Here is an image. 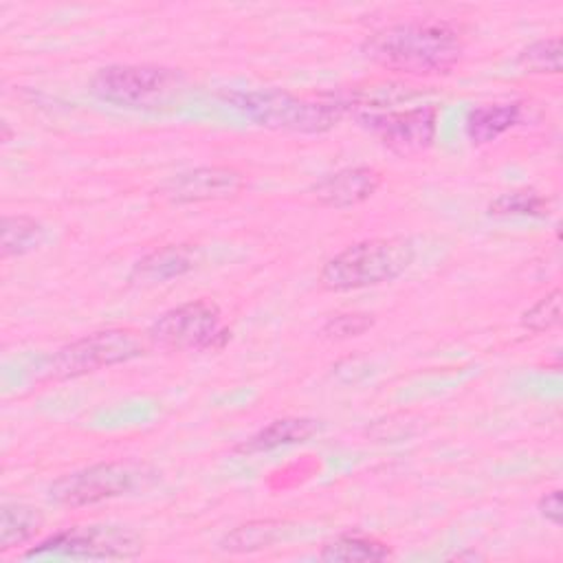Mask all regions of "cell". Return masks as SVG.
I'll use <instances>...</instances> for the list:
<instances>
[{
	"label": "cell",
	"instance_id": "obj_8",
	"mask_svg": "<svg viewBox=\"0 0 563 563\" xmlns=\"http://www.w3.org/2000/svg\"><path fill=\"white\" fill-rule=\"evenodd\" d=\"M147 477L145 468L128 462H99L57 477L48 497L66 508L101 504L136 490Z\"/></svg>",
	"mask_w": 563,
	"mask_h": 563
},
{
	"label": "cell",
	"instance_id": "obj_9",
	"mask_svg": "<svg viewBox=\"0 0 563 563\" xmlns=\"http://www.w3.org/2000/svg\"><path fill=\"white\" fill-rule=\"evenodd\" d=\"M440 110L433 103L409 106L402 110H361L356 119L396 156H418L427 152L438 134Z\"/></svg>",
	"mask_w": 563,
	"mask_h": 563
},
{
	"label": "cell",
	"instance_id": "obj_15",
	"mask_svg": "<svg viewBox=\"0 0 563 563\" xmlns=\"http://www.w3.org/2000/svg\"><path fill=\"white\" fill-rule=\"evenodd\" d=\"M391 556L394 552L389 543L363 532L336 534L334 539L325 541L319 552V559L323 561H345V563H376Z\"/></svg>",
	"mask_w": 563,
	"mask_h": 563
},
{
	"label": "cell",
	"instance_id": "obj_11",
	"mask_svg": "<svg viewBox=\"0 0 563 563\" xmlns=\"http://www.w3.org/2000/svg\"><path fill=\"white\" fill-rule=\"evenodd\" d=\"M380 183H383L380 172L374 167H367V165L341 167L319 178L312 185V196L321 207L347 209L369 200L378 191Z\"/></svg>",
	"mask_w": 563,
	"mask_h": 563
},
{
	"label": "cell",
	"instance_id": "obj_22",
	"mask_svg": "<svg viewBox=\"0 0 563 563\" xmlns=\"http://www.w3.org/2000/svg\"><path fill=\"white\" fill-rule=\"evenodd\" d=\"M374 328V317L367 314V312H339L334 317H330L321 332L328 336V339H354V336H361L365 334L367 330Z\"/></svg>",
	"mask_w": 563,
	"mask_h": 563
},
{
	"label": "cell",
	"instance_id": "obj_18",
	"mask_svg": "<svg viewBox=\"0 0 563 563\" xmlns=\"http://www.w3.org/2000/svg\"><path fill=\"white\" fill-rule=\"evenodd\" d=\"M44 240V227L24 213L2 218V257H18L37 249Z\"/></svg>",
	"mask_w": 563,
	"mask_h": 563
},
{
	"label": "cell",
	"instance_id": "obj_21",
	"mask_svg": "<svg viewBox=\"0 0 563 563\" xmlns=\"http://www.w3.org/2000/svg\"><path fill=\"white\" fill-rule=\"evenodd\" d=\"M561 288L545 292L528 310L521 312V325L530 332H545L561 323Z\"/></svg>",
	"mask_w": 563,
	"mask_h": 563
},
{
	"label": "cell",
	"instance_id": "obj_19",
	"mask_svg": "<svg viewBox=\"0 0 563 563\" xmlns=\"http://www.w3.org/2000/svg\"><path fill=\"white\" fill-rule=\"evenodd\" d=\"M550 200L534 189H512L499 194L488 205V216L495 218H545Z\"/></svg>",
	"mask_w": 563,
	"mask_h": 563
},
{
	"label": "cell",
	"instance_id": "obj_10",
	"mask_svg": "<svg viewBox=\"0 0 563 563\" xmlns=\"http://www.w3.org/2000/svg\"><path fill=\"white\" fill-rule=\"evenodd\" d=\"M246 187V178L235 167L207 165L180 172L158 187V196L172 205H191L235 198Z\"/></svg>",
	"mask_w": 563,
	"mask_h": 563
},
{
	"label": "cell",
	"instance_id": "obj_14",
	"mask_svg": "<svg viewBox=\"0 0 563 563\" xmlns=\"http://www.w3.org/2000/svg\"><path fill=\"white\" fill-rule=\"evenodd\" d=\"M521 112L523 106L519 101L477 106L466 117V136L473 145L493 143L521 121Z\"/></svg>",
	"mask_w": 563,
	"mask_h": 563
},
{
	"label": "cell",
	"instance_id": "obj_17",
	"mask_svg": "<svg viewBox=\"0 0 563 563\" xmlns=\"http://www.w3.org/2000/svg\"><path fill=\"white\" fill-rule=\"evenodd\" d=\"M44 517L37 508L26 504H2L0 510V550L29 543L42 528Z\"/></svg>",
	"mask_w": 563,
	"mask_h": 563
},
{
	"label": "cell",
	"instance_id": "obj_1",
	"mask_svg": "<svg viewBox=\"0 0 563 563\" xmlns=\"http://www.w3.org/2000/svg\"><path fill=\"white\" fill-rule=\"evenodd\" d=\"M363 55L380 68L402 75H446L464 53L460 31L444 20H407L365 37Z\"/></svg>",
	"mask_w": 563,
	"mask_h": 563
},
{
	"label": "cell",
	"instance_id": "obj_13",
	"mask_svg": "<svg viewBox=\"0 0 563 563\" xmlns=\"http://www.w3.org/2000/svg\"><path fill=\"white\" fill-rule=\"evenodd\" d=\"M194 266H196V249L185 244H167L141 257L134 264L130 279L143 282V284H156V282L161 284L189 273Z\"/></svg>",
	"mask_w": 563,
	"mask_h": 563
},
{
	"label": "cell",
	"instance_id": "obj_7",
	"mask_svg": "<svg viewBox=\"0 0 563 563\" xmlns=\"http://www.w3.org/2000/svg\"><path fill=\"white\" fill-rule=\"evenodd\" d=\"M152 345L163 350H220L229 341L222 312L211 299L185 301L165 310L147 330Z\"/></svg>",
	"mask_w": 563,
	"mask_h": 563
},
{
	"label": "cell",
	"instance_id": "obj_3",
	"mask_svg": "<svg viewBox=\"0 0 563 563\" xmlns=\"http://www.w3.org/2000/svg\"><path fill=\"white\" fill-rule=\"evenodd\" d=\"M416 260V246L405 235L367 238L332 255L319 271V284L332 292H347L389 284Z\"/></svg>",
	"mask_w": 563,
	"mask_h": 563
},
{
	"label": "cell",
	"instance_id": "obj_16",
	"mask_svg": "<svg viewBox=\"0 0 563 563\" xmlns=\"http://www.w3.org/2000/svg\"><path fill=\"white\" fill-rule=\"evenodd\" d=\"M284 526H286V521H277V519L249 521V523H242V526L233 528L231 532H227L220 539L218 548L229 554L257 552V550L271 548L275 541H279L286 530Z\"/></svg>",
	"mask_w": 563,
	"mask_h": 563
},
{
	"label": "cell",
	"instance_id": "obj_20",
	"mask_svg": "<svg viewBox=\"0 0 563 563\" xmlns=\"http://www.w3.org/2000/svg\"><path fill=\"white\" fill-rule=\"evenodd\" d=\"M517 64L532 75H559L561 73V40L545 37L528 44L517 55Z\"/></svg>",
	"mask_w": 563,
	"mask_h": 563
},
{
	"label": "cell",
	"instance_id": "obj_6",
	"mask_svg": "<svg viewBox=\"0 0 563 563\" xmlns=\"http://www.w3.org/2000/svg\"><path fill=\"white\" fill-rule=\"evenodd\" d=\"M183 86V75L156 64H112L90 79V90L101 101L125 108H152Z\"/></svg>",
	"mask_w": 563,
	"mask_h": 563
},
{
	"label": "cell",
	"instance_id": "obj_5",
	"mask_svg": "<svg viewBox=\"0 0 563 563\" xmlns=\"http://www.w3.org/2000/svg\"><path fill=\"white\" fill-rule=\"evenodd\" d=\"M143 537L125 526L90 523L70 526L31 545L22 559H90L128 561L143 554Z\"/></svg>",
	"mask_w": 563,
	"mask_h": 563
},
{
	"label": "cell",
	"instance_id": "obj_2",
	"mask_svg": "<svg viewBox=\"0 0 563 563\" xmlns=\"http://www.w3.org/2000/svg\"><path fill=\"white\" fill-rule=\"evenodd\" d=\"M224 101L260 128L295 134L330 132L345 114L339 99H310L282 88L231 90Z\"/></svg>",
	"mask_w": 563,
	"mask_h": 563
},
{
	"label": "cell",
	"instance_id": "obj_23",
	"mask_svg": "<svg viewBox=\"0 0 563 563\" xmlns=\"http://www.w3.org/2000/svg\"><path fill=\"white\" fill-rule=\"evenodd\" d=\"M537 508H539V512H541V517H543L545 521H550L552 526H561V512H563V510H561V490H559V488L545 493V495L539 499Z\"/></svg>",
	"mask_w": 563,
	"mask_h": 563
},
{
	"label": "cell",
	"instance_id": "obj_12",
	"mask_svg": "<svg viewBox=\"0 0 563 563\" xmlns=\"http://www.w3.org/2000/svg\"><path fill=\"white\" fill-rule=\"evenodd\" d=\"M323 424L317 418H306V416H286L277 418L262 429H257L253 435H249L244 442L235 446L238 453L244 455H255V453H266L275 451L279 446H290V444H301L314 438Z\"/></svg>",
	"mask_w": 563,
	"mask_h": 563
},
{
	"label": "cell",
	"instance_id": "obj_4",
	"mask_svg": "<svg viewBox=\"0 0 563 563\" xmlns=\"http://www.w3.org/2000/svg\"><path fill=\"white\" fill-rule=\"evenodd\" d=\"M147 332L134 328H106L62 345L46 363V378L68 380L103 367L121 365L143 356L150 347Z\"/></svg>",
	"mask_w": 563,
	"mask_h": 563
},
{
	"label": "cell",
	"instance_id": "obj_24",
	"mask_svg": "<svg viewBox=\"0 0 563 563\" xmlns=\"http://www.w3.org/2000/svg\"><path fill=\"white\" fill-rule=\"evenodd\" d=\"M9 136H11V132H9V123H7V121H2V141L7 143V141H9Z\"/></svg>",
	"mask_w": 563,
	"mask_h": 563
}]
</instances>
